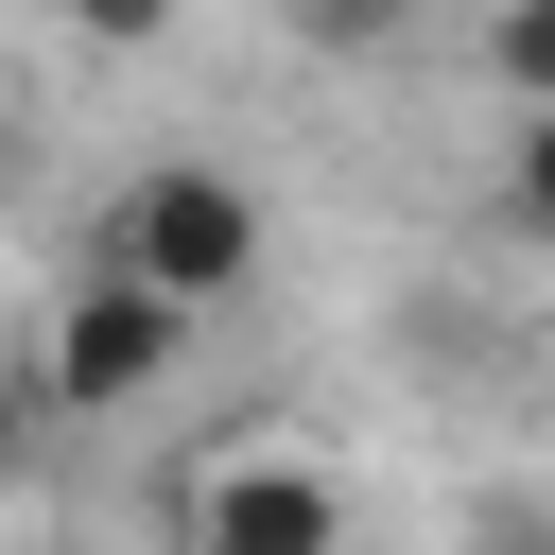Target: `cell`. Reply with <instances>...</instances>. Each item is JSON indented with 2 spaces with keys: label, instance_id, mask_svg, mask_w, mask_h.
<instances>
[{
  "label": "cell",
  "instance_id": "1",
  "mask_svg": "<svg viewBox=\"0 0 555 555\" xmlns=\"http://www.w3.org/2000/svg\"><path fill=\"white\" fill-rule=\"evenodd\" d=\"M104 278H139L156 312H225L243 278H260V191L243 173H208V156H139L121 173V208H104Z\"/></svg>",
  "mask_w": 555,
  "mask_h": 555
},
{
  "label": "cell",
  "instance_id": "2",
  "mask_svg": "<svg viewBox=\"0 0 555 555\" xmlns=\"http://www.w3.org/2000/svg\"><path fill=\"white\" fill-rule=\"evenodd\" d=\"M173 364H191V312H156V295L104 278V260L52 278V330H35V399H52V434H69V416H139Z\"/></svg>",
  "mask_w": 555,
  "mask_h": 555
},
{
  "label": "cell",
  "instance_id": "3",
  "mask_svg": "<svg viewBox=\"0 0 555 555\" xmlns=\"http://www.w3.org/2000/svg\"><path fill=\"white\" fill-rule=\"evenodd\" d=\"M173 538L191 555H347V486L312 451H208L173 486Z\"/></svg>",
  "mask_w": 555,
  "mask_h": 555
},
{
  "label": "cell",
  "instance_id": "4",
  "mask_svg": "<svg viewBox=\"0 0 555 555\" xmlns=\"http://www.w3.org/2000/svg\"><path fill=\"white\" fill-rule=\"evenodd\" d=\"M486 69H503V104L538 121V104H555V0H486Z\"/></svg>",
  "mask_w": 555,
  "mask_h": 555
},
{
  "label": "cell",
  "instance_id": "5",
  "mask_svg": "<svg viewBox=\"0 0 555 555\" xmlns=\"http://www.w3.org/2000/svg\"><path fill=\"white\" fill-rule=\"evenodd\" d=\"M416 0H278V35H312V52H382Z\"/></svg>",
  "mask_w": 555,
  "mask_h": 555
},
{
  "label": "cell",
  "instance_id": "6",
  "mask_svg": "<svg viewBox=\"0 0 555 555\" xmlns=\"http://www.w3.org/2000/svg\"><path fill=\"white\" fill-rule=\"evenodd\" d=\"M503 208L555 243V104H538V121H503Z\"/></svg>",
  "mask_w": 555,
  "mask_h": 555
},
{
  "label": "cell",
  "instance_id": "7",
  "mask_svg": "<svg viewBox=\"0 0 555 555\" xmlns=\"http://www.w3.org/2000/svg\"><path fill=\"white\" fill-rule=\"evenodd\" d=\"M35 451H52V399H35V364H0V486H35Z\"/></svg>",
  "mask_w": 555,
  "mask_h": 555
},
{
  "label": "cell",
  "instance_id": "8",
  "mask_svg": "<svg viewBox=\"0 0 555 555\" xmlns=\"http://www.w3.org/2000/svg\"><path fill=\"white\" fill-rule=\"evenodd\" d=\"M69 35H104V52H139V35H173V0H52Z\"/></svg>",
  "mask_w": 555,
  "mask_h": 555
},
{
  "label": "cell",
  "instance_id": "9",
  "mask_svg": "<svg viewBox=\"0 0 555 555\" xmlns=\"http://www.w3.org/2000/svg\"><path fill=\"white\" fill-rule=\"evenodd\" d=\"M468 555H555V538H538V520H520V538H468Z\"/></svg>",
  "mask_w": 555,
  "mask_h": 555
}]
</instances>
